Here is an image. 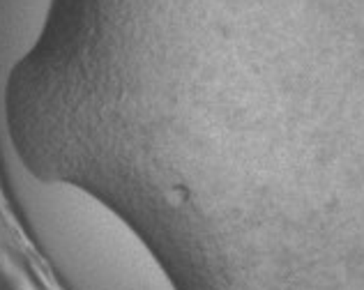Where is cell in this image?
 Segmentation results:
<instances>
[{"mask_svg": "<svg viewBox=\"0 0 364 290\" xmlns=\"http://www.w3.org/2000/svg\"><path fill=\"white\" fill-rule=\"evenodd\" d=\"M0 166L16 212L70 290H178L139 228L90 187L37 171L0 113Z\"/></svg>", "mask_w": 364, "mask_h": 290, "instance_id": "1", "label": "cell"}, {"mask_svg": "<svg viewBox=\"0 0 364 290\" xmlns=\"http://www.w3.org/2000/svg\"><path fill=\"white\" fill-rule=\"evenodd\" d=\"M58 0H0V104L49 33Z\"/></svg>", "mask_w": 364, "mask_h": 290, "instance_id": "2", "label": "cell"}]
</instances>
